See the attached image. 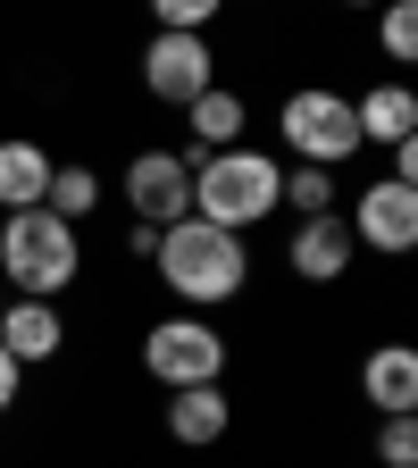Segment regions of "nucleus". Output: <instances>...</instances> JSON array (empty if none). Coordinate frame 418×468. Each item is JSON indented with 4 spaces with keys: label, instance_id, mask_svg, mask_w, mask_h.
Instances as JSON below:
<instances>
[{
    "label": "nucleus",
    "instance_id": "obj_1",
    "mask_svg": "<svg viewBox=\"0 0 418 468\" xmlns=\"http://www.w3.org/2000/svg\"><path fill=\"white\" fill-rule=\"evenodd\" d=\"M151 268H159V284L176 292V302H193V310H218V302H234V292L252 284L243 234H226V226H209V218H176V226H159Z\"/></svg>",
    "mask_w": 418,
    "mask_h": 468
},
{
    "label": "nucleus",
    "instance_id": "obj_2",
    "mask_svg": "<svg viewBox=\"0 0 418 468\" xmlns=\"http://www.w3.org/2000/svg\"><path fill=\"white\" fill-rule=\"evenodd\" d=\"M193 159V151H185ZM284 209V159L234 143V151H201L193 159V218L226 226V234H252L260 218Z\"/></svg>",
    "mask_w": 418,
    "mask_h": 468
},
{
    "label": "nucleus",
    "instance_id": "obj_3",
    "mask_svg": "<svg viewBox=\"0 0 418 468\" xmlns=\"http://www.w3.org/2000/svg\"><path fill=\"white\" fill-rule=\"evenodd\" d=\"M0 276H9L17 302H59V292L84 276V243H76V226H68V218H50V209H17V218H0Z\"/></svg>",
    "mask_w": 418,
    "mask_h": 468
},
{
    "label": "nucleus",
    "instance_id": "obj_4",
    "mask_svg": "<svg viewBox=\"0 0 418 468\" xmlns=\"http://www.w3.org/2000/svg\"><path fill=\"white\" fill-rule=\"evenodd\" d=\"M276 134H284V151L302 159V167H343V159L369 151V143H360V117H351V92H327V84L284 92Z\"/></svg>",
    "mask_w": 418,
    "mask_h": 468
},
{
    "label": "nucleus",
    "instance_id": "obj_5",
    "mask_svg": "<svg viewBox=\"0 0 418 468\" xmlns=\"http://www.w3.org/2000/svg\"><path fill=\"white\" fill-rule=\"evenodd\" d=\"M143 377L167 385V393H185V385H218V377H226V335H218L201 310L159 318V326L143 335Z\"/></svg>",
    "mask_w": 418,
    "mask_h": 468
},
{
    "label": "nucleus",
    "instance_id": "obj_6",
    "mask_svg": "<svg viewBox=\"0 0 418 468\" xmlns=\"http://www.w3.org/2000/svg\"><path fill=\"white\" fill-rule=\"evenodd\" d=\"M209 84H218V50H209V34H151V42H143V92H151V101L193 109Z\"/></svg>",
    "mask_w": 418,
    "mask_h": 468
},
{
    "label": "nucleus",
    "instance_id": "obj_7",
    "mask_svg": "<svg viewBox=\"0 0 418 468\" xmlns=\"http://www.w3.org/2000/svg\"><path fill=\"white\" fill-rule=\"evenodd\" d=\"M343 226H351V243H360V251H385V260L418 251V185H393V176H377L369 193H351Z\"/></svg>",
    "mask_w": 418,
    "mask_h": 468
},
{
    "label": "nucleus",
    "instance_id": "obj_8",
    "mask_svg": "<svg viewBox=\"0 0 418 468\" xmlns=\"http://www.w3.org/2000/svg\"><path fill=\"white\" fill-rule=\"evenodd\" d=\"M126 209H134V226L193 218V159L185 151H134L126 159Z\"/></svg>",
    "mask_w": 418,
    "mask_h": 468
},
{
    "label": "nucleus",
    "instance_id": "obj_9",
    "mask_svg": "<svg viewBox=\"0 0 418 468\" xmlns=\"http://www.w3.org/2000/svg\"><path fill=\"white\" fill-rule=\"evenodd\" d=\"M351 260H360V243H351L343 209L302 218V226H293V243H284V268L302 276V284H335V276H351Z\"/></svg>",
    "mask_w": 418,
    "mask_h": 468
},
{
    "label": "nucleus",
    "instance_id": "obj_10",
    "mask_svg": "<svg viewBox=\"0 0 418 468\" xmlns=\"http://www.w3.org/2000/svg\"><path fill=\"white\" fill-rule=\"evenodd\" d=\"M0 351H9L17 368H42L68 351V318H59V302H17L9 292V310H0Z\"/></svg>",
    "mask_w": 418,
    "mask_h": 468
},
{
    "label": "nucleus",
    "instance_id": "obj_11",
    "mask_svg": "<svg viewBox=\"0 0 418 468\" xmlns=\"http://www.w3.org/2000/svg\"><path fill=\"white\" fill-rule=\"evenodd\" d=\"M234 435V393L226 385H185V393H167V443H185V452H209Z\"/></svg>",
    "mask_w": 418,
    "mask_h": 468
},
{
    "label": "nucleus",
    "instance_id": "obj_12",
    "mask_svg": "<svg viewBox=\"0 0 418 468\" xmlns=\"http://www.w3.org/2000/svg\"><path fill=\"white\" fill-rule=\"evenodd\" d=\"M360 393L377 419H418V351L410 343H377L360 360Z\"/></svg>",
    "mask_w": 418,
    "mask_h": 468
},
{
    "label": "nucleus",
    "instance_id": "obj_13",
    "mask_svg": "<svg viewBox=\"0 0 418 468\" xmlns=\"http://www.w3.org/2000/svg\"><path fill=\"white\" fill-rule=\"evenodd\" d=\"M50 151L34 143V134H0V218H17V209H42V193H50Z\"/></svg>",
    "mask_w": 418,
    "mask_h": 468
},
{
    "label": "nucleus",
    "instance_id": "obj_14",
    "mask_svg": "<svg viewBox=\"0 0 418 468\" xmlns=\"http://www.w3.org/2000/svg\"><path fill=\"white\" fill-rule=\"evenodd\" d=\"M351 117H360V143H385V151H393V143L418 134V92H410L402 76H393V84H369L360 101H351Z\"/></svg>",
    "mask_w": 418,
    "mask_h": 468
},
{
    "label": "nucleus",
    "instance_id": "obj_15",
    "mask_svg": "<svg viewBox=\"0 0 418 468\" xmlns=\"http://www.w3.org/2000/svg\"><path fill=\"white\" fill-rule=\"evenodd\" d=\"M185 126H193V159H201V151H234V143H243V126H252V109H243V92H234V84H209V92L185 109Z\"/></svg>",
    "mask_w": 418,
    "mask_h": 468
},
{
    "label": "nucleus",
    "instance_id": "obj_16",
    "mask_svg": "<svg viewBox=\"0 0 418 468\" xmlns=\"http://www.w3.org/2000/svg\"><path fill=\"white\" fill-rule=\"evenodd\" d=\"M42 209H50V218H68V226H84V218L101 209V167H84V159L50 167V193H42Z\"/></svg>",
    "mask_w": 418,
    "mask_h": 468
},
{
    "label": "nucleus",
    "instance_id": "obj_17",
    "mask_svg": "<svg viewBox=\"0 0 418 468\" xmlns=\"http://www.w3.org/2000/svg\"><path fill=\"white\" fill-rule=\"evenodd\" d=\"M335 201H343V193H335V167H302V159L284 167V209L318 218V209H335Z\"/></svg>",
    "mask_w": 418,
    "mask_h": 468
},
{
    "label": "nucleus",
    "instance_id": "obj_18",
    "mask_svg": "<svg viewBox=\"0 0 418 468\" xmlns=\"http://www.w3.org/2000/svg\"><path fill=\"white\" fill-rule=\"evenodd\" d=\"M377 42H385V58H393V68H410V58H418V9H410V0H385Z\"/></svg>",
    "mask_w": 418,
    "mask_h": 468
},
{
    "label": "nucleus",
    "instance_id": "obj_19",
    "mask_svg": "<svg viewBox=\"0 0 418 468\" xmlns=\"http://www.w3.org/2000/svg\"><path fill=\"white\" fill-rule=\"evenodd\" d=\"M159 34H209V17H226V0H151Z\"/></svg>",
    "mask_w": 418,
    "mask_h": 468
},
{
    "label": "nucleus",
    "instance_id": "obj_20",
    "mask_svg": "<svg viewBox=\"0 0 418 468\" xmlns=\"http://www.w3.org/2000/svg\"><path fill=\"white\" fill-rule=\"evenodd\" d=\"M377 468H418V419H385L377 427Z\"/></svg>",
    "mask_w": 418,
    "mask_h": 468
},
{
    "label": "nucleus",
    "instance_id": "obj_21",
    "mask_svg": "<svg viewBox=\"0 0 418 468\" xmlns=\"http://www.w3.org/2000/svg\"><path fill=\"white\" fill-rule=\"evenodd\" d=\"M17 385H26V368L9 360V351H0V419H9V410H17Z\"/></svg>",
    "mask_w": 418,
    "mask_h": 468
},
{
    "label": "nucleus",
    "instance_id": "obj_22",
    "mask_svg": "<svg viewBox=\"0 0 418 468\" xmlns=\"http://www.w3.org/2000/svg\"><path fill=\"white\" fill-rule=\"evenodd\" d=\"M393 185H418V134L393 143Z\"/></svg>",
    "mask_w": 418,
    "mask_h": 468
},
{
    "label": "nucleus",
    "instance_id": "obj_23",
    "mask_svg": "<svg viewBox=\"0 0 418 468\" xmlns=\"http://www.w3.org/2000/svg\"><path fill=\"white\" fill-rule=\"evenodd\" d=\"M343 9H377V0H343Z\"/></svg>",
    "mask_w": 418,
    "mask_h": 468
}]
</instances>
